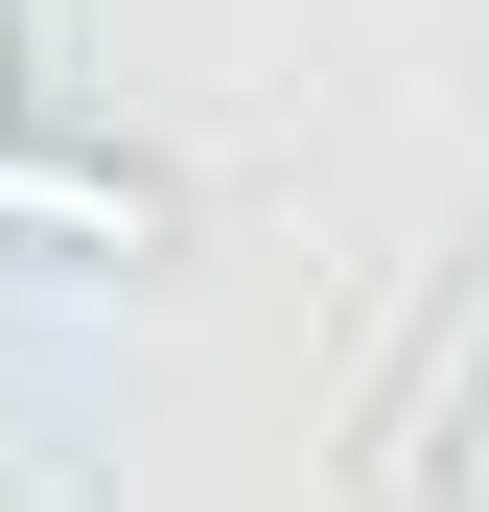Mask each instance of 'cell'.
<instances>
[{"label":"cell","mask_w":489,"mask_h":512,"mask_svg":"<svg viewBox=\"0 0 489 512\" xmlns=\"http://www.w3.org/2000/svg\"><path fill=\"white\" fill-rule=\"evenodd\" d=\"M0 140H24V0H0Z\"/></svg>","instance_id":"3"},{"label":"cell","mask_w":489,"mask_h":512,"mask_svg":"<svg viewBox=\"0 0 489 512\" xmlns=\"http://www.w3.org/2000/svg\"><path fill=\"white\" fill-rule=\"evenodd\" d=\"M466 396H489V233H466V280L396 326V373H373V419H350V489H373V512H420V489L466 466Z\"/></svg>","instance_id":"2"},{"label":"cell","mask_w":489,"mask_h":512,"mask_svg":"<svg viewBox=\"0 0 489 512\" xmlns=\"http://www.w3.org/2000/svg\"><path fill=\"white\" fill-rule=\"evenodd\" d=\"M0 256H47V280H140V256H187V187H163L140 140H0Z\"/></svg>","instance_id":"1"}]
</instances>
